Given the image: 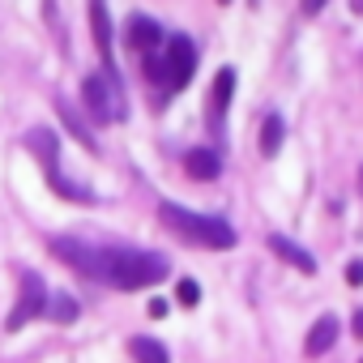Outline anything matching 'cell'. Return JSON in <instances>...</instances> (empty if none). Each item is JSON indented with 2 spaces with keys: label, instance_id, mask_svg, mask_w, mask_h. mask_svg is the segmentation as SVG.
Here are the masks:
<instances>
[{
  "label": "cell",
  "instance_id": "6da1fadb",
  "mask_svg": "<svg viewBox=\"0 0 363 363\" xmlns=\"http://www.w3.org/2000/svg\"><path fill=\"white\" fill-rule=\"evenodd\" d=\"M167 274H171L167 257L150 248H99V265H94V278L111 282L116 291H141L162 282Z\"/></svg>",
  "mask_w": 363,
  "mask_h": 363
},
{
  "label": "cell",
  "instance_id": "7a4b0ae2",
  "mask_svg": "<svg viewBox=\"0 0 363 363\" xmlns=\"http://www.w3.org/2000/svg\"><path fill=\"white\" fill-rule=\"evenodd\" d=\"M158 218L167 231H175L179 240H189L197 248H235V227L227 218H214V214H197L179 201H158Z\"/></svg>",
  "mask_w": 363,
  "mask_h": 363
},
{
  "label": "cell",
  "instance_id": "3957f363",
  "mask_svg": "<svg viewBox=\"0 0 363 363\" xmlns=\"http://www.w3.org/2000/svg\"><path fill=\"white\" fill-rule=\"evenodd\" d=\"M22 145H26V150L39 158V167H43V175H48L52 193H60L65 201H77V206H90V201H94V193H90V189L73 184V179L60 171V133H56V128H48V124H35V128L22 137Z\"/></svg>",
  "mask_w": 363,
  "mask_h": 363
},
{
  "label": "cell",
  "instance_id": "277c9868",
  "mask_svg": "<svg viewBox=\"0 0 363 363\" xmlns=\"http://www.w3.org/2000/svg\"><path fill=\"white\" fill-rule=\"evenodd\" d=\"M197 73V43L189 35H171L158 48V86H167L171 94H179Z\"/></svg>",
  "mask_w": 363,
  "mask_h": 363
},
{
  "label": "cell",
  "instance_id": "5b68a950",
  "mask_svg": "<svg viewBox=\"0 0 363 363\" xmlns=\"http://www.w3.org/2000/svg\"><path fill=\"white\" fill-rule=\"evenodd\" d=\"M48 282L35 274V269H22L18 274V303L9 308V316H5V329L9 333H18V329H26L30 320H39L43 312H48Z\"/></svg>",
  "mask_w": 363,
  "mask_h": 363
},
{
  "label": "cell",
  "instance_id": "8992f818",
  "mask_svg": "<svg viewBox=\"0 0 363 363\" xmlns=\"http://www.w3.org/2000/svg\"><path fill=\"white\" fill-rule=\"evenodd\" d=\"M82 103H86V111H90V120L94 124H111V120H124V90L116 86V82H107L103 73H90L86 82H82Z\"/></svg>",
  "mask_w": 363,
  "mask_h": 363
},
{
  "label": "cell",
  "instance_id": "52a82bcc",
  "mask_svg": "<svg viewBox=\"0 0 363 363\" xmlns=\"http://www.w3.org/2000/svg\"><path fill=\"white\" fill-rule=\"evenodd\" d=\"M48 248H52L56 261H65L73 274L94 278V265H99V248H94V244H86V240H77V235H52Z\"/></svg>",
  "mask_w": 363,
  "mask_h": 363
},
{
  "label": "cell",
  "instance_id": "ba28073f",
  "mask_svg": "<svg viewBox=\"0 0 363 363\" xmlns=\"http://www.w3.org/2000/svg\"><path fill=\"white\" fill-rule=\"evenodd\" d=\"M124 43H128L137 56H154V52L167 43V35H162V26H158L154 18H145V13H133V18L124 22Z\"/></svg>",
  "mask_w": 363,
  "mask_h": 363
},
{
  "label": "cell",
  "instance_id": "9c48e42d",
  "mask_svg": "<svg viewBox=\"0 0 363 363\" xmlns=\"http://www.w3.org/2000/svg\"><path fill=\"white\" fill-rule=\"evenodd\" d=\"M231 94H235V69L223 65L214 73V86H210V103H206V116H210V128L223 133V120H227V107H231Z\"/></svg>",
  "mask_w": 363,
  "mask_h": 363
},
{
  "label": "cell",
  "instance_id": "30bf717a",
  "mask_svg": "<svg viewBox=\"0 0 363 363\" xmlns=\"http://www.w3.org/2000/svg\"><path fill=\"white\" fill-rule=\"evenodd\" d=\"M90 30H94V43H99V56H103V77L120 86V73H116V60H111V18L103 5H90Z\"/></svg>",
  "mask_w": 363,
  "mask_h": 363
},
{
  "label": "cell",
  "instance_id": "8fae6325",
  "mask_svg": "<svg viewBox=\"0 0 363 363\" xmlns=\"http://www.w3.org/2000/svg\"><path fill=\"white\" fill-rule=\"evenodd\" d=\"M337 333H342V325H337V316H333V312L316 316V320H312V329H308V337H303V354H308V359L325 354V350L337 342Z\"/></svg>",
  "mask_w": 363,
  "mask_h": 363
},
{
  "label": "cell",
  "instance_id": "7c38bea8",
  "mask_svg": "<svg viewBox=\"0 0 363 363\" xmlns=\"http://www.w3.org/2000/svg\"><path fill=\"white\" fill-rule=\"evenodd\" d=\"M269 252L278 257V261H286V265H295L299 274H316V257L303 248V244H295L291 235H269Z\"/></svg>",
  "mask_w": 363,
  "mask_h": 363
},
{
  "label": "cell",
  "instance_id": "4fadbf2b",
  "mask_svg": "<svg viewBox=\"0 0 363 363\" xmlns=\"http://www.w3.org/2000/svg\"><path fill=\"white\" fill-rule=\"evenodd\" d=\"M184 171H189L193 179H218V175H223V158H218V150L197 145V150L184 154Z\"/></svg>",
  "mask_w": 363,
  "mask_h": 363
},
{
  "label": "cell",
  "instance_id": "5bb4252c",
  "mask_svg": "<svg viewBox=\"0 0 363 363\" xmlns=\"http://www.w3.org/2000/svg\"><path fill=\"white\" fill-rule=\"evenodd\" d=\"M56 111H60V120H65V128H69V133H73V137H77V141H82V145H86L90 154H99V141H94V133H90V128L82 124V116L73 111V103H69L65 94H56Z\"/></svg>",
  "mask_w": 363,
  "mask_h": 363
},
{
  "label": "cell",
  "instance_id": "9a60e30c",
  "mask_svg": "<svg viewBox=\"0 0 363 363\" xmlns=\"http://www.w3.org/2000/svg\"><path fill=\"white\" fill-rule=\"evenodd\" d=\"M282 141H286V120H282L278 111H269V116H265V124H261V154H265V158H274V154L282 150Z\"/></svg>",
  "mask_w": 363,
  "mask_h": 363
},
{
  "label": "cell",
  "instance_id": "2e32d148",
  "mask_svg": "<svg viewBox=\"0 0 363 363\" xmlns=\"http://www.w3.org/2000/svg\"><path fill=\"white\" fill-rule=\"evenodd\" d=\"M128 354H133L137 363H171V354H167V346H162L158 337H145V333L128 342Z\"/></svg>",
  "mask_w": 363,
  "mask_h": 363
},
{
  "label": "cell",
  "instance_id": "e0dca14e",
  "mask_svg": "<svg viewBox=\"0 0 363 363\" xmlns=\"http://www.w3.org/2000/svg\"><path fill=\"white\" fill-rule=\"evenodd\" d=\"M43 316H52L56 325H73L77 320V299L73 295H65V291H52L48 295V312Z\"/></svg>",
  "mask_w": 363,
  "mask_h": 363
},
{
  "label": "cell",
  "instance_id": "ac0fdd59",
  "mask_svg": "<svg viewBox=\"0 0 363 363\" xmlns=\"http://www.w3.org/2000/svg\"><path fill=\"white\" fill-rule=\"evenodd\" d=\"M175 299L184 303V308H197V303H201V286H197V278H179V286H175Z\"/></svg>",
  "mask_w": 363,
  "mask_h": 363
},
{
  "label": "cell",
  "instance_id": "d6986e66",
  "mask_svg": "<svg viewBox=\"0 0 363 363\" xmlns=\"http://www.w3.org/2000/svg\"><path fill=\"white\" fill-rule=\"evenodd\" d=\"M346 278H350V286H359L363 282V261H350L346 265Z\"/></svg>",
  "mask_w": 363,
  "mask_h": 363
},
{
  "label": "cell",
  "instance_id": "ffe728a7",
  "mask_svg": "<svg viewBox=\"0 0 363 363\" xmlns=\"http://www.w3.org/2000/svg\"><path fill=\"white\" fill-rule=\"evenodd\" d=\"M150 316H167V299H150Z\"/></svg>",
  "mask_w": 363,
  "mask_h": 363
},
{
  "label": "cell",
  "instance_id": "44dd1931",
  "mask_svg": "<svg viewBox=\"0 0 363 363\" xmlns=\"http://www.w3.org/2000/svg\"><path fill=\"white\" fill-rule=\"evenodd\" d=\"M354 329H359V333H363V312H359V320H354Z\"/></svg>",
  "mask_w": 363,
  "mask_h": 363
},
{
  "label": "cell",
  "instance_id": "7402d4cb",
  "mask_svg": "<svg viewBox=\"0 0 363 363\" xmlns=\"http://www.w3.org/2000/svg\"><path fill=\"white\" fill-rule=\"evenodd\" d=\"M359 184H363V167H359Z\"/></svg>",
  "mask_w": 363,
  "mask_h": 363
}]
</instances>
